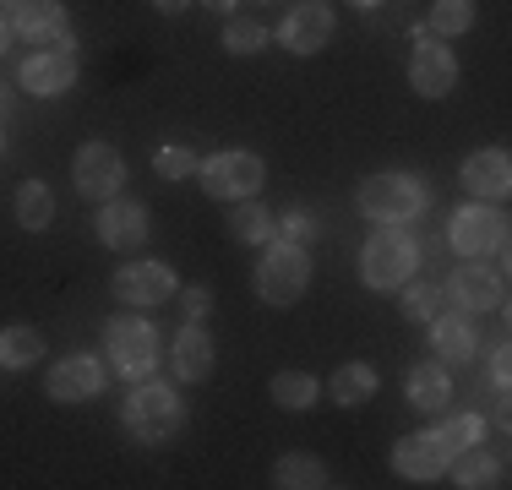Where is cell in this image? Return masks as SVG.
<instances>
[{"label": "cell", "instance_id": "30bf717a", "mask_svg": "<svg viewBox=\"0 0 512 490\" xmlns=\"http://www.w3.org/2000/svg\"><path fill=\"white\" fill-rule=\"evenodd\" d=\"M93 235H99V245H109V251H142L153 235V218H148V202H137V196H109V202H99V213H93Z\"/></svg>", "mask_w": 512, "mask_h": 490}, {"label": "cell", "instance_id": "2e32d148", "mask_svg": "<svg viewBox=\"0 0 512 490\" xmlns=\"http://www.w3.org/2000/svg\"><path fill=\"white\" fill-rule=\"evenodd\" d=\"M458 186L474 196V202H502L512 191V158L507 147H474L458 164Z\"/></svg>", "mask_w": 512, "mask_h": 490}, {"label": "cell", "instance_id": "9c48e42d", "mask_svg": "<svg viewBox=\"0 0 512 490\" xmlns=\"http://www.w3.org/2000/svg\"><path fill=\"white\" fill-rule=\"evenodd\" d=\"M447 300L458 305V311L469 316H485V311H502L507 305V273L485 256V262H463L453 267V278H447Z\"/></svg>", "mask_w": 512, "mask_h": 490}, {"label": "cell", "instance_id": "7402d4cb", "mask_svg": "<svg viewBox=\"0 0 512 490\" xmlns=\"http://www.w3.org/2000/svg\"><path fill=\"white\" fill-rule=\"evenodd\" d=\"M224 229L235 245H256V251H262L267 240H278V213H267L262 196H240V202H229Z\"/></svg>", "mask_w": 512, "mask_h": 490}, {"label": "cell", "instance_id": "f546056e", "mask_svg": "<svg viewBox=\"0 0 512 490\" xmlns=\"http://www.w3.org/2000/svg\"><path fill=\"white\" fill-rule=\"evenodd\" d=\"M267 49V22L262 17H224V55H235V60H251V55H262Z\"/></svg>", "mask_w": 512, "mask_h": 490}, {"label": "cell", "instance_id": "d6986e66", "mask_svg": "<svg viewBox=\"0 0 512 490\" xmlns=\"http://www.w3.org/2000/svg\"><path fill=\"white\" fill-rule=\"evenodd\" d=\"M425 327H431V349H436V360H442V365L480 360V327H474L469 311H436Z\"/></svg>", "mask_w": 512, "mask_h": 490}, {"label": "cell", "instance_id": "60d3db41", "mask_svg": "<svg viewBox=\"0 0 512 490\" xmlns=\"http://www.w3.org/2000/svg\"><path fill=\"white\" fill-rule=\"evenodd\" d=\"M349 6H360V11H376V6H382V0H349Z\"/></svg>", "mask_w": 512, "mask_h": 490}, {"label": "cell", "instance_id": "9a60e30c", "mask_svg": "<svg viewBox=\"0 0 512 490\" xmlns=\"http://www.w3.org/2000/svg\"><path fill=\"white\" fill-rule=\"evenodd\" d=\"M409 88L420 93V98H447L458 88V55H453V44H442V39H431L425 33L420 44H414V55H409Z\"/></svg>", "mask_w": 512, "mask_h": 490}, {"label": "cell", "instance_id": "52a82bcc", "mask_svg": "<svg viewBox=\"0 0 512 490\" xmlns=\"http://www.w3.org/2000/svg\"><path fill=\"white\" fill-rule=\"evenodd\" d=\"M447 240H453L458 256L469 262H485V256H507V213L496 202H463L447 224Z\"/></svg>", "mask_w": 512, "mask_h": 490}, {"label": "cell", "instance_id": "5bb4252c", "mask_svg": "<svg viewBox=\"0 0 512 490\" xmlns=\"http://www.w3.org/2000/svg\"><path fill=\"white\" fill-rule=\"evenodd\" d=\"M109 289H115L120 305H164L169 294L180 289V278L169 262H120L115 278H109Z\"/></svg>", "mask_w": 512, "mask_h": 490}, {"label": "cell", "instance_id": "5b68a950", "mask_svg": "<svg viewBox=\"0 0 512 490\" xmlns=\"http://www.w3.org/2000/svg\"><path fill=\"white\" fill-rule=\"evenodd\" d=\"M251 289H256V300H262V305L289 311V305L311 289V256H306V245L267 240L262 245V262H256V273H251Z\"/></svg>", "mask_w": 512, "mask_h": 490}, {"label": "cell", "instance_id": "e0dca14e", "mask_svg": "<svg viewBox=\"0 0 512 490\" xmlns=\"http://www.w3.org/2000/svg\"><path fill=\"white\" fill-rule=\"evenodd\" d=\"M11 33H22L28 44H66L71 39V17L60 0H6Z\"/></svg>", "mask_w": 512, "mask_h": 490}, {"label": "cell", "instance_id": "b9f144b4", "mask_svg": "<svg viewBox=\"0 0 512 490\" xmlns=\"http://www.w3.org/2000/svg\"><path fill=\"white\" fill-rule=\"evenodd\" d=\"M0 153H6V131H0Z\"/></svg>", "mask_w": 512, "mask_h": 490}, {"label": "cell", "instance_id": "cb8c5ba5", "mask_svg": "<svg viewBox=\"0 0 512 490\" xmlns=\"http://www.w3.org/2000/svg\"><path fill=\"white\" fill-rule=\"evenodd\" d=\"M447 474H453V485H463V490H496V485H507L502 480V458H496V452H485V441H480V447H463L458 458H447Z\"/></svg>", "mask_w": 512, "mask_h": 490}, {"label": "cell", "instance_id": "83f0119b", "mask_svg": "<svg viewBox=\"0 0 512 490\" xmlns=\"http://www.w3.org/2000/svg\"><path fill=\"white\" fill-rule=\"evenodd\" d=\"M267 392H273V403L284 414H311L316 398H322V382H316L311 371H278L273 382H267Z\"/></svg>", "mask_w": 512, "mask_h": 490}, {"label": "cell", "instance_id": "8d00e7d4", "mask_svg": "<svg viewBox=\"0 0 512 490\" xmlns=\"http://www.w3.org/2000/svg\"><path fill=\"white\" fill-rule=\"evenodd\" d=\"M186 6H191V0H153V11H158V17H180Z\"/></svg>", "mask_w": 512, "mask_h": 490}, {"label": "cell", "instance_id": "836d02e7", "mask_svg": "<svg viewBox=\"0 0 512 490\" xmlns=\"http://www.w3.org/2000/svg\"><path fill=\"white\" fill-rule=\"evenodd\" d=\"M316 213L311 207H289L284 218H278V240H295V245H306V240H316Z\"/></svg>", "mask_w": 512, "mask_h": 490}, {"label": "cell", "instance_id": "6da1fadb", "mask_svg": "<svg viewBox=\"0 0 512 490\" xmlns=\"http://www.w3.org/2000/svg\"><path fill=\"white\" fill-rule=\"evenodd\" d=\"M120 425H126L131 441L142 447H164L186 431V398L175 392V382H131L126 403H120Z\"/></svg>", "mask_w": 512, "mask_h": 490}, {"label": "cell", "instance_id": "484cf974", "mask_svg": "<svg viewBox=\"0 0 512 490\" xmlns=\"http://www.w3.org/2000/svg\"><path fill=\"white\" fill-rule=\"evenodd\" d=\"M327 485H333V474L316 452H284L273 463V490H327Z\"/></svg>", "mask_w": 512, "mask_h": 490}, {"label": "cell", "instance_id": "f1b7e54d", "mask_svg": "<svg viewBox=\"0 0 512 490\" xmlns=\"http://www.w3.org/2000/svg\"><path fill=\"white\" fill-rule=\"evenodd\" d=\"M485 431H491V425H485V414H480V409H463V414H447V420L436 425L431 436L442 441V452H447V458H458L463 447H480Z\"/></svg>", "mask_w": 512, "mask_h": 490}, {"label": "cell", "instance_id": "d4e9b609", "mask_svg": "<svg viewBox=\"0 0 512 490\" xmlns=\"http://www.w3.org/2000/svg\"><path fill=\"white\" fill-rule=\"evenodd\" d=\"M11 218H17L28 235H44V229L55 224V191L44 186V180H22V186L11 191Z\"/></svg>", "mask_w": 512, "mask_h": 490}, {"label": "cell", "instance_id": "d6a6232c", "mask_svg": "<svg viewBox=\"0 0 512 490\" xmlns=\"http://www.w3.org/2000/svg\"><path fill=\"white\" fill-rule=\"evenodd\" d=\"M197 164H202V158L191 153L186 142H164L153 153V175L158 180H191V175H197Z\"/></svg>", "mask_w": 512, "mask_h": 490}, {"label": "cell", "instance_id": "7c38bea8", "mask_svg": "<svg viewBox=\"0 0 512 490\" xmlns=\"http://www.w3.org/2000/svg\"><path fill=\"white\" fill-rule=\"evenodd\" d=\"M109 382V365L93 360V354H60L50 365V376H44V398L60 403V409H71V403H93Z\"/></svg>", "mask_w": 512, "mask_h": 490}, {"label": "cell", "instance_id": "1f68e13d", "mask_svg": "<svg viewBox=\"0 0 512 490\" xmlns=\"http://www.w3.org/2000/svg\"><path fill=\"white\" fill-rule=\"evenodd\" d=\"M398 294H404V300H398V311H404V322H414V327H425V322L436 316V305H442V289H436V278H420V273H414Z\"/></svg>", "mask_w": 512, "mask_h": 490}, {"label": "cell", "instance_id": "4fadbf2b", "mask_svg": "<svg viewBox=\"0 0 512 490\" xmlns=\"http://www.w3.org/2000/svg\"><path fill=\"white\" fill-rule=\"evenodd\" d=\"M333 28H338V11L327 0H295L284 11V22H278V44L306 60V55H322L333 44Z\"/></svg>", "mask_w": 512, "mask_h": 490}, {"label": "cell", "instance_id": "8fae6325", "mask_svg": "<svg viewBox=\"0 0 512 490\" xmlns=\"http://www.w3.org/2000/svg\"><path fill=\"white\" fill-rule=\"evenodd\" d=\"M77 71H82V60H77V44H44V49H33L28 60H22V71H17V82L28 88L33 98H60V93H71L77 88Z\"/></svg>", "mask_w": 512, "mask_h": 490}, {"label": "cell", "instance_id": "d590c367", "mask_svg": "<svg viewBox=\"0 0 512 490\" xmlns=\"http://www.w3.org/2000/svg\"><path fill=\"white\" fill-rule=\"evenodd\" d=\"M485 376H491V387H496V392H507V376H512V354H507V343H496V349H491V365H485Z\"/></svg>", "mask_w": 512, "mask_h": 490}, {"label": "cell", "instance_id": "4316f807", "mask_svg": "<svg viewBox=\"0 0 512 490\" xmlns=\"http://www.w3.org/2000/svg\"><path fill=\"white\" fill-rule=\"evenodd\" d=\"M44 333L39 327H28V322H11V327H0V371H33V365L44 360Z\"/></svg>", "mask_w": 512, "mask_h": 490}, {"label": "cell", "instance_id": "603a6c76", "mask_svg": "<svg viewBox=\"0 0 512 490\" xmlns=\"http://www.w3.org/2000/svg\"><path fill=\"white\" fill-rule=\"evenodd\" d=\"M376 387H382V376H376V365L365 360H344L333 376H327V398L338 403V409H365V403L376 398Z\"/></svg>", "mask_w": 512, "mask_h": 490}, {"label": "cell", "instance_id": "44dd1931", "mask_svg": "<svg viewBox=\"0 0 512 490\" xmlns=\"http://www.w3.org/2000/svg\"><path fill=\"white\" fill-rule=\"evenodd\" d=\"M404 392H409V403H414L420 414H442L447 403H453V365H442L436 354L414 360V365H409Z\"/></svg>", "mask_w": 512, "mask_h": 490}, {"label": "cell", "instance_id": "277c9868", "mask_svg": "<svg viewBox=\"0 0 512 490\" xmlns=\"http://www.w3.org/2000/svg\"><path fill=\"white\" fill-rule=\"evenodd\" d=\"M158 360H164V349H158V327L148 316L137 311H120L104 322V365L120 376V382H148L158 371Z\"/></svg>", "mask_w": 512, "mask_h": 490}, {"label": "cell", "instance_id": "4dcf8cb0", "mask_svg": "<svg viewBox=\"0 0 512 490\" xmlns=\"http://www.w3.org/2000/svg\"><path fill=\"white\" fill-rule=\"evenodd\" d=\"M425 28H431V39H463L474 28V0H431Z\"/></svg>", "mask_w": 512, "mask_h": 490}, {"label": "cell", "instance_id": "ac0fdd59", "mask_svg": "<svg viewBox=\"0 0 512 490\" xmlns=\"http://www.w3.org/2000/svg\"><path fill=\"white\" fill-rule=\"evenodd\" d=\"M213 360H218V343H213V333H207L202 322H186L175 333V343H169V365H175L180 387L207 382V376H213Z\"/></svg>", "mask_w": 512, "mask_h": 490}, {"label": "cell", "instance_id": "3957f363", "mask_svg": "<svg viewBox=\"0 0 512 490\" xmlns=\"http://www.w3.org/2000/svg\"><path fill=\"white\" fill-rule=\"evenodd\" d=\"M414 273H420V245H414L409 224H376L371 240L360 245V284L376 294H393Z\"/></svg>", "mask_w": 512, "mask_h": 490}, {"label": "cell", "instance_id": "ab89813d", "mask_svg": "<svg viewBox=\"0 0 512 490\" xmlns=\"http://www.w3.org/2000/svg\"><path fill=\"white\" fill-rule=\"evenodd\" d=\"M6 115H11V88L0 82V120H6Z\"/></svg>", "mask_w": 512, "mask_h": 490}, {"label": "cell", "instance_id": "7a4b0ae2", "mask_svg": "<svg viewBox=\"0 0 512 490\" xmlns=\"http://www.w3.org/2000/svg\"><path fill=\"white\" fill-rule=\"evenodd\" d=\"M355 207H360L365 224H414L431 207V186L414 169H382V175L360 180Z\"/></svg>", "mask_w": 512, "mask_h": 490}, {"label": "cell", "instance_id": "f35d334b", "mask_svg": "<svg viewBox=\"0 0 512 490\" xmlns=\"http://www.w3.org/2000/svg\"><path fill=\"white\" fill-rule=\"evenodd\" d=\"M6 49H11V17L0 11V55H6Z\"/></svg>", "mask_w": 512, "mask_h": 490}, {"label": "cell", "instance_id": "8992f818", "mask_svg": "<svg viewBox=\"0 0 512 490\" xmlns=\"http://www.w3.org/2000/svg\"><path fill=\"white\" fill-rule=\"evenodd\" d=\"M197 186L213 196V202H240V196H262L267 186V164L251 147H218L197 164Z\"/></svg>", "mask_w": 512, "mask_h": 490}, {"label": "cell", "instance_id": "ba28073f", "mask_svg": "<svg viewBox=\"0 0 512 490\" xmlns=\"http://www.w3.org/2000/svg\"><path fill=\"white\" fill-rule=\"evenodd\" d=\"M71 186H77L82 202H109V196H120V186H126V158H120V147L82 142L77 153H71Z\"/></svg>", "mask_w": 512, "mask_h": 490}, {"label": "cell", "instance_id": "74e56055", "mask_svg": "<svg viewBox=\"0 0 512 490\" xmlns=\"http://www.w3.org/2000/svg\"><path fill=\"white\" fill-rule=\"evenodd\" d=\"M202 6H207V11H218V17H235L240 0H202Z\"/></svg>", "mask_w": 512, "mask_h": 490}, {"label": "cell", "instance_id": "e575fe53", "mask_svg": "<svg viewBox=\"0 0 512 490\" xmlns=\"http://www.w3.org/2000/svg\"><path fill=\"white\" fill-rule=\"evenodd\" d=\"M180 294V316L186 322H207V311H213V294H207L202 284H186V289H175Z\"/></svg>", "mask_w": 512, "mask_h": 490}, {"label": "cell", "instance_id": "ffe728a7", "mask_svg": "<svg viewBox=\"0 0 512 490\" xmlns=\"http://www.w3.org/2000/svg\"><path fill=\"white\" fill-rule=\"evenodd\" d=\"M393 474H398V480H409V485H431V480H442V474H447V452H442V441H436L431 431L404 436V441L393 447Z\"/></svg>", "mask_w": 512, "mask_h": 490}]
</instances>
